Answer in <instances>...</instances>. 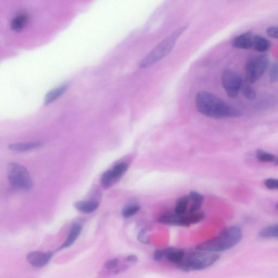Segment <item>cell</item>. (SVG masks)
<instances>
[{
	"instance_id": "obj_29",
	"label": "cell",
	"mask_w": 278,
	"mask_h": 278,
	"mask_svg": "<svg viewBox=\"0 0 278 278\" xmlns=\"http://www.w3.org/2000/svg\"><path fill=\"white\" fill-rule=\"evenodd\" d=\"M266 33L267 35L272 38L278 39V26L268 27Z\"/></svg>"
},
{
	"instance_id": "obj_30",
	"label": "cell",
	"mask_w": 278,
	"mask_h": 278,
	"mask_svg": "<svg viewBox=\"0 0 278 278\" xmlns=\"http://www.w3.org/2000/svg\"><path fill=\"white\" fill-rule=\"evenodd\" d=\"M138 239L140 242L143 244H148L149 241L145 230H141L138 234Z\"/></svg>"
},
{
	"instance_id": "obj_12",
	"label": "cell",
	"mask_w": 278,
	"mask_h": 278,
	"mask_svg": "<svg viewBox=\"0 0 278 278\" xmlns=\"http://www.w3.org/2000/svg\"><path fill=\"white\" fill-rule=\"evenodd\" d=\"M68 85L65 84L58 87L54 88L53 90L50 91L45 98L44 103L45 105H48L50 103L54 102L57 100L61 96L68 90Z\"/></svg>"
},
{
	"instance_id": "obj_21",
	"label": "cell",
	"mask_w": 278,
	"mask_h": 278,
	"mask_svg": "<svg viewBox=\"0 0 278 278\" xmlns=\"http://www.w3.org/2000/svg\"><path fill=\"white\" fill-rule=\"evenodd\" d=\"M241 91L243 96L248 100H254L257 97V92L251 85L243 84Z\"/></svg>"
},
{
	"instance_id": "obj_3",
	"label": "cell",
	"mask_w": 278,
	"mask_h": 278,
	"mask_svg": "<svg viewBox=\"0 0 278 278\" xmlns=\"http://www.w3.org/2000/svg\"><path fill=\"white\" fill-rule=\"evenodd\" d=\"M187 27V25L179 27L166 39L160 42L144 59L141 61L139 67L143 69L148 68L166 57L171 53L179 37L186 30Z\"/></svg>"
},
{
	"instance_id": "obj_6",
	"label": "cell",
	"mask_w": 278,
	"mask_h": 278,
	"mask_svg": "<svg viewBox=\"0 0 278 278\" xmlns=\"http://www.w3.org/2000/svg\"><path fill=\"white\" fill-rule=\"evenodd\" d=\"M7 177L14 187L29 190L33 186V181L27 168L21 164L10 163L7 167Z\"/></svg>"
},
{
	"instance_id": "obj_8",
	"label": "cell",
	"mask_w": 278,
	"mask_h": 278,
	"mask_svg": "<svg viewBox=\"0 0 278 278\" xmlns=\"http://www.w3.org/2000/svg\"><path fill=\"white\" fill-rule=\"evenodd\" d=\"M222 83L224 91L230 98H235L238 95L243 84L241 76L235 71L230 69L224 71Z\"/></svg>"
},
{
	"instance_id": "obj_1",
	"label": "cell",
	"mask_w": 278,
	"mask_h": 278,
	"mask_svg": "<svg viewBox=\"0 0 278 278\" xmlns=\"http://www.w3.org/2000/svg\"><path fill=\"white\" fill-rule=\"evenodd\" d=\"M195 102L198 111L203 115L213 118H234L243 115L242 112L238 108L209 92L198 93Z\"/></svg>"
},
{
	"instance_id": "obj_14",
	"label": "cell",
	"mask_w": 278,
	"mask_h": 278,
	"mask_svg": "<svg viewBox=\"0 0 278 278\" xmlns=\"http://www.w3.org/2000/svg\"><path fill=\"white\" fill-rule=\"evenodd\" d=\"M185 254L182 249H176L173 248H166V258L169 262L177 265L183 260L185 257Z\"/></svg>"
},
{
	"instance_id": "obj_11",
	"label": "cell",
	"mask_w": 278,
	"mask_h": 278,
	"mask_svg": "<svg viewBox=\"0 0 278 278\" xmlns=\"http://www.w3.org/2000/svg\"><path fill=\"white\" fill-rule=\"evenodd\" d=\"M271 42L266 37L259 35L254 36L253 48L259 53H266L271 49Z\"/></svg>"
},
{
	"instance_id": "obj_28",
	"label": "cell",
	"mask_w": 278,
	"mask_h": 278,
	"mask_svg": "<svg viewBox=\"0 0 278 278\" xmlns=\"http://www.w3.org/2000/svg\"><path fill=\"white\" fill-rule=\"evenodd\" d=\"M166 257V248L158 249L153 254V260L155 261H160Z\"/></svg>"
},
{
	"instance_id": "obj_13",
	"label": "cell",
	"mask_w": 278,
	"mask_h": 278,
	"mask_svg": "<svg viewBox=\"0 0 278 278\" xmlns=\"http://www.w3.org/2000/svg\"><path fill=\"white\" fill-rule=\"evenodd\" d=\"M42 145L41 141H35L31 143L13 144L9 145L8 148L13 151L25 152L39 148Z\"/></svg>"
},
{
	"instance_id": "obj_27",
	"label": "cell",
	"mask_w": 278,
	"mask_h": 278,
	"mask_svg": "<svg viewBox=\"0 0 278 278\" xmlns=\"http://www.w3.org/2000/svg\"><path fill=\"white\" fill-rule=\"evenodd\" d=\"M265 185L268 189L278 190V179H267L265 182Z\"/></svg>"
},
{
	"instance_id": "obj_22",
	"label": "cell",
	"mask_w": 278,
	"mask_h": 278,
	"mask_svg": "<svg viewBox=\"0 0 278 278\" xmlns=\"http://www.w3.org/2000/svg\"><path fill=\"white\" fill-rule=\"evenodd\" d=\"M129 168V166L126 163H121L117 164L111 170L113 177L115 180H118L124 175Z\"/></svg>"
},
{
	"instance_id": "obj_4",
	"label": "cell",
	"mask_w": 278,
	"mask_h": 278,
	"mask_svg": "<svg viewBox=\"0 0 278 278\" xmlns=\"http://www.w3.org/2000/svg\"><path fill=\"white\" fill-rule=\"evenodd\" d=\"M218 254L208 252L199 251L192 252L177 265V267L184 272L201 271L214 265L219 260Z\"/></svg>"
},
{
	"instance_id": "obj_7",
	"label": "cell",
	"mask_w": 278,
	"mask_h": 278,
	"mask_svg": "<svg viewBox=\"0 0 278 278\" xmlns=\"http://www.w3.org/2000/svg\"><path fill=\"white\" fill-rule=\"evenodd\" d=\"M205 214L203 212L199 211L195 213H187L178 214L176 213L163 215L159 217L158 222L160 223L181 227H189L191 224H194L201 222L204 219Z\"/></svg>"
},
{
	"instance_id": "obj_15",
	"label": "cell",
	"mask_w": 278,
	"mask_h": 278,
	"mask_svg": "<svg viewBox=\"0 0 278 278\" xmlns=\"http://www.w3.org/2000/svg\"><path fill=\"white\" fill-rule=\"evenodd\" d=\"M98 206L97 202L93 201H78L74 204L75 208L84 214L93 213L98 208Z\"/></svg>"
},
{
	"instance_id": "obj_18",
	"label": "cell",
	"mask_w": 278,
	"mask_h": 278,
	"mask_svg": "<svg viewBox=\"0 0 278 278\" xmlns=\"http://www.w3.org/2000/svg\"><path fill=\"white\" fill-rule=\"evenodd\" d=\"M81 230L82 227L81 225L79 224H74L72 229H71L67 241H65L59 249L66 248L72 246L79 237L80 233L81 232Z\"/></svg>"
},
{
	"instance_id": "obj_24",
	"label": "cell",
	"mask_w": 278,
	"mask_h": 278,
	"mask_svg": "<svg viewBox=\"0 0 278 278\" xmlns=\"http://www.w3.org/2000/svg\"><path fill=\"white\" fill-rule=\"evenodd\" d=\"M115 181V179L112 176L111 170H108L103 174L101 179L102 185L104 188L109 187Z\"/></svg>"
},
{
	"instance_id": "obj_23",
	"label": "cell",
	"mask_w": 278,
	"mask_h": 278,
	"mask_svg": "<svg viewBox=\"0 0 278 278\" xmlns=\"http://www.w3.org/2000/svg\"><path fill=\"white\" fill-rule=\"evenodd\" d=\"M140 209V206L138 204H129L124 207L122 214L125 219H129L137 213Z\"/></svg>"
},
{
	"instance_id": "obj_25",
	"label": "cell",
	"mask_w": 278,
	"mask_h": 278,
	"mask_svg": "<svg viewBox=\"0 0 278 278\" xmlns=\"http://www.w3.org/2000/svg\"><path fill=\"white\" fill-rule=\"evenodd\" d=\"M268 77H269L270 81L272 83L278 82V62L273 63L271 65Z\"/></svg>"
},
{
	"instance_id": "obj_26",
	"label": "cell",
	"mask_w": 278,
	"mask_h": 278,
	"mask_svg": "<svg viewBox=\"0 0 278 278\" xmlns=\"http://www.w3.org/2000/svg\"><path fill=\"white\" fill-rule=\"evenodd\" d=\"M188 196H189L190 200L193 202V204H202L204 200V196L196 191H191Z\"/></svg>"
},
{
	"instance_id": "obj_20",
	"label": "cell",
	"mask_w": 278,
	"mask_h": 278,
	"mask_svg": "<svg viewBox=\"0 0 278 278\" xmlns=\"http://www.w3.org/2000/svg\"><path fill=\"white\" fill-rule=\"evenodd\" d=\"M190 200L189 196H185L180 198L177 202L175 210H174L175 213L181 215L185 214Z\"/></svg>"
},
{
	"instance_id": "obj_5",
	"label": "cell",
	"mask_w": 278,
	"mask_h": 278,
	"mask_svg": "<svg viewBox=\"0 0 278 278\" xmlns=\"http://www.w3.org/2000/svg\"><path fill=\"white\" fill-rule=\"evenodd\" d=\"M270 59L266 55H253L249 56L246 64L247 81L254 83L260 79L269 68Z\"/></svg>"
},
{
	"instance_id": "obj_33",
	"label": "cell",
	"mask_w": 278,
	"mask_h": 278,
	"mask_svg": "<svg viewBox=\"0 0 278 278\" xmlns=\"http://www.w3.org/2000/svg\"><path fill=\"white\" fill-rule=\"evenodd\" d=\"M276 208H277V210H278V204H277V205L276 206Z\"/></svg>"
},
{
	"instance_id": "obj_2",
	"label": "cell",
	"mask_w": 278,
	"mask_h": 278,
	"mask_svg": "<svg viewBox=\"0 0 278 278\" xmlns=\"http://www.w3.org/2000/svg\"><path fill=\"white\" fill-rule=\"evenodd\" d=\"M242 236L241 228L237 225L230 226L218 236L197 245L196 249L199 251L214 253L227 251L236 246L241 241Z\"/></svg>"
},
{
	"instance_id": "obj_31",
	"label": "cell",
	"mask_w": 278,
	"mask_h": 278,
	"mask_svg": "<svg viewBox=\"0 0 278 278\" xmlns=\"http://www.w3.org/2000/svg\"><path fill=\"white\" fill-rule=\"evenodd\" d=\"M119 261L117 259H112V260L108 261L105 264V267L108 269H112L115 268L118 265Z\"/></svg>"
},
{
	"instance_id": "obj_17",
	"label": "cell",
	"mask_w": 278,
	"mask_h": 278,
	"mask_svg": "<svg viewBox=\"0 0 278 278\" xmlns=\"http://www.w3.org/2000/svg\"><path fill=\"white\" fill-rule=\"evenodd\" d=\"M28 21V17L25 13L19 14L13 18L11 22V27L14 31H19L23 29Z\"/></svg>"
},
{
	"instance_id": "obj_32",
	"label": "cell",
	"mask_w": 278,
	"mask_h": 278,
	"mask_svg": "<svg viewBox=\"0 0 278 278\" xmlns=\"http://www.w3.org/2000/svg\"><path fill=\"white\" fill-rule=\"evenodd\" d=\"M138 260V257L134 255L129 256L126 259V261L129 262H136Z\"/></svg>"
},
{
	"instance_id": "obj_16",
	"label": "cell",
	"mask_w": 278,
	"mask_h": 278,
	"mask_svg": "<svg viewBox=\"0 0 278 278\" xmlns=\"http://www.w3.org/2000/svg\"><path fill=\"white\" fill-rule=\"evenodd\" d=\"M256 157L259 161L263 163H271L278 166V157L274 154L259 149L256 152Z\"/></svg>"
},
{
	"instance_id": "obj_19",
	"label": "cell",
	"mask_w": 278,
	"mask_h": 278,
	"mask_svg": "<svg viewBox=\"0 0 278 278\" xmlns=\"http://www.w3.org/2000/svg\"><path fill=\"white\" fill-rule=\"evenodd\" d=\"M259 236L264 239H278V223L266 226L259 232Z\"/></svg>"
},
{
	"instance_id": "obj_10",
	"label": "cell",
	"mask_w": 278,
	"mask_h": 278,
	"mask_svg": "<svg viewBox=\"0 0 278 278\" xmlns=\"http://www.w3.org/2000/svg\"><path fill=\"white\" fill-rule=\"evenodd\" d=\"M253 37L251 31L244 32L235 37L233 42V46L234 48L239 49H251L253 48Z\"/></svg>"
},
{
	"instance_id": "obj_9",
	"label": "cell",
	"mask_w": 278,
	"mask_h": 278,
	"mask_svg": "<svg viewBox=\"0 0 278 278\" xmlns=\"http://www.w3.org/2000/svg\"><path fill=\"white\" fill-rule=\"evenodd\" d=\"M51 258L50 253L33 252L28 254L27 260L33 266L42 267L48 263Z\"/></svg>"
}]
</instances>
